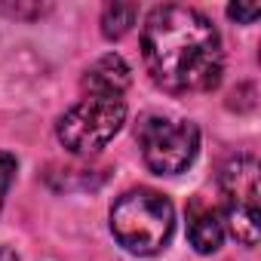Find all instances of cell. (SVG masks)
I'll list each match as a JSON object with an SVG mask.
<instances>
[{
  "instance_id": "10",
  "label": "cell",
  "mask_w": 261,
  "mask_h": 261,
  "mask_svg": "<svg viewBox=\"0 0 261 261\" xmlns=\"http://www.w3.org/2000/svg\"><path fill=\"white\" fill-rule=\"evenodd\" d=\"M227 16L240 25H252L258 16H261V7L258 4H230L227 7Z\"/></svg>"
},
{
  "instance_id": "2",
  "label": "cell",
  "mask_w": 261,
  "mask_h": 261,
  "mask_svg": "<svg viewBox=\"0 0 261 261\" xmlns=\"http://www.w3.org/2000/svg\"><path fill=\"white\" fill-rule=\"evenodd\" d=\"M175 230V206L151 188H136L111 206V233L133 255H157Z\"/></svg>"
},
{
  "instance_id": "8",
  "label": "cell",
  "mask_w": 261,
  "mask_h": 261,
  "mask_svg": "<svg viewBox=\"0 0 261 261\" xmlns=\"http://www.w3.org/2000/svg\"><path fill=\"white\" fill-rule=\"evenodd\" d=\"M139 7L136 4H108L101 10V34L108 40H120L129 28L136 25Z\"/></svg>"
},
{
  "instance_id": "11",
  "label": "cell",
  "mask_w": 261,
  "mask_h": 261,
  "mask_svg": "<svg viewBox=\"0 0 261 261\" xmlns=\"http://www.w3.org/2000/svg\"><path fill=\"white\" fill-rule=\"evenodd\" d=\"M0 261H19V255L10 246H0Z\"/></svg>"
},
{
  "instance_id": "7",
  "label": "cell",
  "mask_w": 261,
  "mask_h": 261,
  "mask_svg": "<svg viewBox=\"0 0 261 261\" xmlns=\"http://www.w3.org/2000/svg\"><path fill=\"white\" fill-rule=\"evenodd\" d=\"M188 240L200 255H209L224 240V224L215 206H206L203 200H194L188 206Z\"/></svg>"
},
{
  "instance_id": "9",
  "label": "cell",
  "mask_w": 261,
  "mask_h": 261,
  "mask_svg": "<svg viewBox=\"0 0 261 261\" xmlns=\"http://www.w3.org/2000/svg\"><path fill=\"white\" fill-rule=\"evenodd\" d=\"M16 157L13 154H7V151H0V209H4V200H7V194H10V185H13V178H16Z\"/></svg>"
},
{
  "instance_id": "5",
  "label": "cell",
  "mask_w": 261,
  "mask_h": 261,
  "mask_svg": "<svg viewBox=\"0 0 261 261\" xmlns=\"http://www.w3.org/2000/svg\"><path fill=\"white\" fill-rule=\"evenodd\" d=\"M218 188L224 194V221L230 224V233L243 246L258 243V160L252 154H237L224 163L218 175Z\"/></svg>"
},
{
  "instance_id": "6",
  "label": "cell",
  "mask_w": 261,
  "mask_h": 261,
  "mask_svg": "<svg viewBox=\"0 0 261 261\" xmlns=\"http://www.w3.org/2000/svg\"><path fill=\"white\" fill-rule=\"evenodd\" d=\"M129 83H133V71H129L126 59L117 53H108L86 68L80 86L86 95H95V98H120L129 89Z\"/></svg>"
},
{
  "instance_id": "4",
  "label": "cell",
  "mask_w": 261,
  "mask_h": 261,
  "mask_svg": "<svg viewBox=\"0 0 261 261\" xmlns=\"http://www.w3.org/2000/svg\"><path fill=\"white\" fill-rule=\"evenodd\" d=\"M139 145L151 172L178 175L194 163L200 151V129L191 120L148 117L139 129Z\"/></svg>"
},
{
  "instance_id": "1",
  "label": "cell",
  "mask_w": 261,
  "mask_h": 261,
  "mask_svg": "<svg viewBox=\"0 0 261 261\" xmlns=\"http://www.w3.org/2000/svg\"><path fill=\"white\" fill-rule=\"evenodd\" d=\"M142 59L151 80L172 95L209 92L224 71L215 25L191 7H157L142 28Z\"/></svg>"
},
{
  "instance_id": "3",
  "label": "cell",
  "mask_w": 261,
  "mask_h": 261,
  "mask_svg": "<svg viewBox=\"0 0 261 261\" xmlns=\"http://www.w3.org/2000/svg\"><path fill=\"white\" fill-rule=\"evenodd\" d=\"M123 123H126L123 98L86 95L59 117L56 136H59L62 148H68L71 154H95L120 133Z\"/></svg>"
}]
</instances>
